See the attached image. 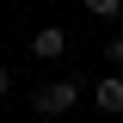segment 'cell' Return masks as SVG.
<instances>
[{"label":"cell","instance_id":"cell-5","mask_svg":"<svg viewBox=\"0 0 123 123\" xmlns=\"http://www.w3.org/2000/svg\"><path fill=\"white\" fill-rule=\"evenodd\" d=\"M105 49H111V68H123V37H111Z\"/></svg>","mask_w":123,"mask_h":123},{"label":"cell","instance_id":"cell-2","mask_svg":"<svg viewBox=\"0 0 123 123\" xmlns=\"http://www.w3.org/2000/svg\"><path fill=\"white\" fill-rule=\"evenodd\" d=\"M68 43H74V37H68L62 25H43L37 37H31V55L37 62H55V55H68Z\"/></svg>","mask_w":123,"mask_h":123},{"label":"cell","instance_id":"cell-3","mask_svg":"<svg viewBox=\"0 0 123 123\" xmlns=\"http://www.w3.org/2000/svg\"><path fill=\"white\" fill-rule=\"evenodd\" d=\"M86 98H92V105H98V111H105V117H117V111H123V74H105V80H98V86L86 92Z\"/></svg>","mask_w":123,"mask_h":123},{"label":"cell","instance_id":"cell-4","mask_svg":"<svg viewBox=\"0 0 123 123\" xmlns=\"http://www.w3.org/2000/svg\"><path fill=\"white\" fill-rule=\"evenodd\" d=\"M80 6H86L92 18H117V12H123V0H80Z\"/></svg>","mask_w":123,"mask_h":123},{"label":"cell","instance_id":"cell-1","mask_svg":"<svg viewBox=\"0 0 123 123\" xmlns=\"http://www.w3.org/2000/svg\"><path fill=\"white\" fill-rule=\"evenodd\" d=\"M80 92H86V86L68 80V74H62V80H43V86L31 92V111H37V117H68V111L80 105Z\"/></svg>","mask_w":123,"mask_h":123},{"label":"cell","instance_id":"cell-6","mask_svg":"<svg viewBox=\"0 0 123 123\" xmlns=\"http://www.w3.org/2000/svg\"><path fill=\"white\" fill-rule=\"evenodd\" d=\"M6 92H12V68H0V98H6Z\"/></svg>","mask_w":123,"mask_h":123}]
</instances>
